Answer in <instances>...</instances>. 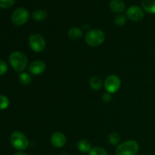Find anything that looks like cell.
<instances>
[{
	"label": "cell",
	"mask_w": 155,
	"mask_h": 155,
	"mask_svg": "<svg viewBox=\"0 0 155 155\" xmlns=\"http://www.w3.org/2000/svg\"><path fill=\"white\" fill-rule=\"evenodd\" d=\"M8 61L12 68L16 72H22L28 64V58L21 51H14L9 55Z\"/></svg>",
	"instance_id": "1"
},
{
	"label": "cell",
	"mask_w": 155,
	"mask_h": 155,
	"mask_svg": "<svg viewBox=\"0 0 155 155\" xmlns=\"http://www.w3.org/2000/svg\"><path fill=\"white\" fill-rule=\"evenodd\" d=\"M105 39V35L102 30L99 29H92L86 33L85 41L89 45L96 47L101 45Z\"/></svg>",
	"instance_id": "2"
},
{
	"label": "cell",
	"mask_w": 155,
	"mask_h": 155,
	"mask_svg": "<svg viewBox=\"0 0 155 155\" xmlns=\"http://www.w3.org/2000/svg\"><path fill=\"white\" fill-rule=\"evenodd\" d=\"M139 145L136 141L128 140L118 145L116 155H136L139 152Z\"/></svg>",
	"instance_id": "3"
},
{
	"label": "cell",
	"mask_w": 155,
	"mask_h": 155,
	"mask_svg": "<svg viewBox=\"0 0 155 155\" xmlns=\"http://www.w3.org/2000/svg\"><path fill=\"white\" fill-rule=\"evenodd\" d=\"M10 142L14 148L20 151L27 149L29 145V141L27 136L20 131H15L12 133Z\"/></svg>",
	"instance_id": "4"
},
{
	"label": "cell",
	"mask_w": 155,
	"mask_h": 155,
	"mask_svg": "<svg viewBox=\"0 0 155 155\" xmlns=\"http://www.w3.org/2000/svg\"><path fill=\"white\" fill-rule=\"evenodd\" d=\"M28 44L30 48L35 52H42L45 48V41L42 35L33 33L29 37Z\"/></svg>",
	"instance_id": "5"
},
{
	"label": "cell",
	"mask_w": 155,
	"mask_h": 155,
	"mask_svg": "<svg viewBox=\"0 0 155 155\" xmlns=\"http://www.w3.org/2000/svg\"><path fill=\"white\" fill-rule=\"evenodd\" d=\"M30 18V13L25 8H18L12 15V23L16 26H22L27 22Z\"/></svg>",
	"instance_id": "6"
},
{
	"label": "cell",
	"mask_w": 155,
	"mask_h": 155,
	"mask_svg": "<svg viewBox=\"0 0 155 155\" xmlns=\"http://www.w3.org/2000/svg\"><path fill=\"white\" fill-rule=\"evenodd\" d=\"M104 89L109 93H115L120 89L121 86V80L117 75L108 76L105 79L104 83Z\"/></svg>",
	"instance_id": "7"
},
{
	"label": "cell",
	"mask_w": 155,
	"mask_h": 155,
	"mask_svg": "<svg viewBox=\"0 0 155 155\" xmlns=\"http://www.w3.org/2000/svg\"><path fill=\"white\" fill-rule=\"evenodd\" d=\"M127 17L131 21L135 22H139L143 20L145 17L143 9L137 5L130 6L127 10Z\"/></svg>",
	"instance_id": "8"
},
{
	"label": "cell",
	"mask_w": 155,
	"mask_h": 155,
	"mask_svg": "<svg viewBox=\"0 0 155 155\" xmlns=\"http://www.w3.org/2000/svg\"><path fill=\"white\" fill-rule=\"evenodd\" d=\"M28 70L30 74L33 75H40L43 74L46 70V64L42 60H35L30 64Z\"/></svg>",
	"instance_id": "9"
},
{
	"label": "cell",
	"mask_w": 155,
	"mask_h": 155,
	"mask_svg": "<svg viewBox=\"0 0 155 155\" xmlns=\"http://www.w3.org/2000/svg\"><path fill=\"white\" fill-rule=\"evenodd\" d=\"M67 142L66 136L61 132H55L53 133L51 137V143L54 148H63Z\"/></svg>",
	"instance_id": "10"
},
{
	"label": "cell",
	"mask_w": 155,
	"mask_h": 155,
	"mask_svg": "<svg viewBox=\"0 0 155 155\" xmlns=\"http://www.w3.org/2000/svg\"><path fill=\"white\" fill-rule=\"evenodd\" d=\"M110 10L117 14H120L125 10V4L122 0H111L109 5Z\"/></svg>",
	"instance_id": "11"
},
{
	"label": "cell",
	"mask_w": 155,
	"mask_h": 155,
	"mask_svg": "<svg viewBox=\"0 0 155 155\" xmlns=\"http://www.w3.org/2000/svg\"><path fill=\"white\" fill-rule=\"evenodd\" d=\"M68 37L71 39V40L77 41L82 38L83 33L81 29L78 28V27H72L68 30Z\"/></svg>",
	"instance_id": "12"
},
{
	"label": "cell",
	"mask_w": 155,
	"mask_h": 155,
	"mask_svg": "<svg viewBox=\"0 0 155 155\" xmlns=\"http://www.w3.org/2000/svg\"><path fill=\"white\" fill-rule=\"evenodd\" d=\"M77 149L82 153H89L92 149L91 143L86 139H81L77 142Z\"/></svg>",
	"instance_id": "13"
},
{
	"label": "cell",
	"mask_w": 155,
	"mask_h": 155,
	"mask_svg": "<svg viewBox=\"0 0 155 155\" xmlns=\"http://www.w3.org/2000/svg\"><path fill=\"white\" fill-rule=\"evenodd\" d=\"M89 86L93 90H100L103 86V81L101 77L94 76L89 80Z\"/></svg>",
	"instance_id": "14"
},
{
	"label": "cell",
	"mask_w": 155,
	"mask_h": 155,
	"mask_svg": "<svg viewBox=\"0 0 155 155\" xmlns=\"http://www.w3.org/2000/svg\"><path fill=\"white\" fill-rule=\"evenodd\" d=\"M142 8L149 14H155V0H142Z\"/></svg>",
	"instance_id": "15"
},
{
	"label": "cell",
	"mask_w": 155,
	"mask_h": 155,
	"mask_svg": "<svg viewBox=\"0 0 155 155\" xmlns=\"http://www.w3.org/2000/svg\"><path fill=\"white\" fill-rule=\"evenodd\" d=\"M47 12L44 10H36L32 14V18L36 21H43L47 18Z\"/></svg>",
	"instance_id": "16"
},
{
	"label": "cell",
	"mask_w": 155,
	"mask_h": 155,
	"mask_svg": "<svg viewBox=\"0 0 155 155\" xmlns=\"http://www.w3.org/2000/svg\"><path fill=\"white\" fill-rule=\"evenodd\" d=\"M19 82L21 83V84L24 85V86H28L31 83L32 78L29 74L26 72H22L19 75Z\"/></svg>",
	"instance_id": "17"
},
{
	"label": "cell",
	"mask_w": 155,
	"mask_h": 155,
	"mask_svg": "<svg viewBox=\"0 0 155 155\" xmlns=\"http://www.w3.org/2000/svg\"><path fill=\"white\" fill-rule=\"evenodd\" d=\"M108 141L112 145H117L120 142V136H119L118 133L113 132L109 134Z\"/></svg>",
	"instance_id": "18"
},
{
	"label": "cell",
	"mask_w": 155,
	"mask_h": 155,
	"mask_svg": "<svg viewBox=\"0 0 155 155\" xmlns=\"http://www.w3.org/2000/svg\"><path fill=\"white\" fill-rule=\"evenodd\" d=\"M114 22L115 25L118 26V27H122L127 22V18L124 15H118L115 17Z\"/></svg>",
	"instance_id": "19"
},
{
	"label": "cell",
	"mask_w": 155,
	"mask_h": 155,
	"mask_svg": "<svg viewBox=\"0 0 155 155\" xmlns=\"http://www.w3.org/2000/svg\"><path fill=\"white\" fill-rule=\"evenodd\" d=\"M89 155H107V151L102 148L100 147H94L92 148V149L89 151Z\"/></svg>",
	"instance_id": "20"
},
{
	"label": "cell",
	"mask_w": 155,
	"mask_h": 155,
	"mask_svg": "<svg viewBox=\"0 0 155 155\" xmlns=\"http://www.w3.org/2000/svg\"><path fill=\"white\" fill-rule=\"evenodd\" d=\"M9 105V100L5 95H0V110H5Z\"/></svg>",
	"instance_id": "21"
},
{
	"label": "cell",
	"mask_w": 155,
	"mask_h": 155,
	"mask_svg": "<svg viewBox=\"0 0 155 155\" xmlns=\"http://www.w3.org/2000/svg\"><path fill=\"white\" fill-rule=\"evenodd\" d=\"M15 0H0V7L2 8H8L14 5Z\"/></svg>",
	"instance_id": "22"
},
{
	"label": "cell",
	"mask_w": 155,
	"mask_h": 155,
	"mask_svg": "<svg viewBox=\"0 0 155 155\" xmlns=\"http://www.w3.org/2000/svg\"><path fill=\"white\" fill-rule=\"evenodd\" d=\"M8 71V64L5 61L0 60V76L5 74Z\"/></svg>",
	"instance_id": "23"
},
{
	"label": "cell",
	"mask_w": 155,
	"mask_h": 155,
	"mask_svg": "<svg viewBox=\"0 0 155 155\" xmlns=\"http://www.w3.org/2000/svg\"><path fill=\"white\" fill-rule=\"evenodd\" d=\"M101 99H102V101H104V102L105 103H109L112 100V95L111 94L109 93V92H105V93H104L102 95V97H101Z\"/></svg>",
	"instance_id": "24"
},
{
	"label": "cell",
	"mask_w": 155,
	"mask_h": 155,
	"mask_svg": "<svg viewBox=\"0 0 155 155\" xmlns=\"http://www.w3.org/2000/svg\"><path fill=\"white\" fill-rule=\"evenodd\" d=\"M14 155H27V154L24 152H23V151H18V152L15 153Z\"/></svg>",
	"instance_id": "25"
},
{
	"label": "cell",
	"mask_w": 155,
	"mask_h": 155,
	"mask_svg": "<svg viewBox=\"0 0 155 155\" xmlns=\"http://www.w3.org/2000/svg\"><path fill=\"white\" fill-rule=\"evenodd\" d=\"M61 155H68V154H61Z\"/></svg>",
	"instance_id": "26"
},
{
	"label": "cell",
	"mask_w": 155,
	"mask_h": 155,
	"mask_svg": "<svg viewBox=\"0 0 155 155\" xmlns=\"http://www.w3.org/2000/svg\"><path fill=\"white\" fill-rule=\"evenodd\" d=\"M31 155H34V154H31Z\"/></svg>",
	"instance_id": "27"
}]
</instances>
